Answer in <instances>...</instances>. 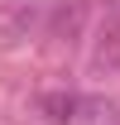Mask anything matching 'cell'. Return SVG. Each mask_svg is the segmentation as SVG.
I'll return each mask as SVG.
<instances>
[{
	"instance_id": "obj_1",
	"label": "cell",
	"mask_w": 120,
	"mask_h": 125,
	"mask_svg": "<svg viewBox=\"0 0 120 125\" xmlns=\"http://www.w3.org/2000/svg\"><path fill=\"white\" fill-rule=\"evenodd\" d=\"M87 19H91V0H53L43 10V34L58 43H77L87 34Z\"/></svg>"
},
{
	"instance_id": "obj_3",
	"label": "cell",
	"mask_w": 120,
	"mask_h": 125,
	"mask_svg": "<svg viewBox=\"0 0 120 125\" xmlns=\"http://www.w3.org/2000/svg\"><path fill=\"white\" fill-rule=\"evenodd\" d=\"M39 106L48 111V120H58V125H67L77 115V96H67V92H48L43 101H39Z\"/></svg>"
},
{
	"instance_id": "obj_2",
	"label": "cell",
	"mask_w": 120,
	"mask_h": 125,
	"mask_svg": "<svg viewBox=\"0 0 120 125\" xmlns=\"http://www.w3.org/2000/svg\"><path fill=\"white\" fill-rule=\"evenodd\" d=\"M91 72L96 77L120 72V10H110L101 19V34H96V48H91Z\"/></svg>"
}]
</instances>
